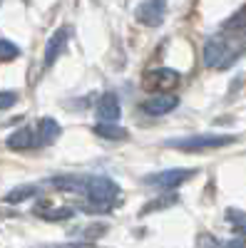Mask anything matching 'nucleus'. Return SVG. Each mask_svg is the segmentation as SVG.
<instances>
[{"instance_id": "6e6552de", "label": "nucleus", "mask_w": 246, "mask_h": 248, "mask_svg": "<svg viewBox=\"0 0 246 248\" xmlns=\"http://www.w3.org/2000/svg\"><path fill=\"white\" fill-rule=\"evenodd\" d=\"M179 105V97L177 94H154V97H147L145 102H142V112L145 114H152V117H162V114H167L172 109H177Z\"/></svg>"}, {"instance_id": "7ed1b4c3", "label": "nucleus", "mask_w": 246, "mask_h": 248, "mask_svg": "<svg viewBox=\"0 0 246 248\" xmlns=\"http://www.w3.org/2000/svg\"><path fill=\"white\" fill-rule=\"evenodd\" d=\"M239 137L236 134H192V137H174L167 139L164 147L169 149H181V152H207V149H219L234 144Z\"/></svg>"}, {"instance_id": "ddd939ff", "label": "nucleus", "mask_w": 246, "mask_h": 248, "mask_svg": "<svg viewBox=\"0 0 246 248\" xmlns=\"http://www.w3.org/2000/svg\"><path fill=\"white\" fill-rule=\"evenodd\" d=\"M50 186L60 191H70V194H85V176H75V174H65V176H52L48 181Z\"/></svg>"}, {"instance_id": "20e7f679", "label": "nucleus", "mask_w": 246, "mask_h": 248, "mask_svg": "<svg viewBox=\"0 0 246 248\" xmlns=\"http://www.w3.org/2000/svg\"><path fill=\"white\" fill-rule=\"evenodd\" d=\"M145 90L154 92V94H169V90H174L179 85V72L177 70H169V67H157V70H149L142 79Z\"/></svg>"}, {"instance_id": "f03ea898", "label": "nucleus", "mask_w": 246, "mask_h": 248, "mask_svg": "<svg viewBox=\"0 0 246 248\" xmlns=\"http://www.w3.org/2000/svg\"><path fill=\"white\" fill-rule=\"evenodd\" d=\"M85 199L95 206L97 211H110L122 201V191L110 176L87 174L85 176Z\"/></svg>"}, {"instance_id": "1a4fd4ad", "label": "nucleus", "mask_w": 246, "mask_h": 248, "mask_svg": "<svg viewBox=\"0 0 246 248\" xmlns=\"http://www.w3.org/2000/svg\"><path fill=\"white\" fill-rule=\"evenodd\" d=\"M95 112H97L99 124H115V122L119 119V114H122V107H119L117 94H115V92H105V94L97 99Z\"/></svg>"}, {"instance_id": "f257e3e1", "label": "nucleus", "mask_w": 246, "mask_h": 248, "mask_svg": "<svg viewBox=\"0 0 246 248\" xmlns=\"http://www.w3.org/2000/svg\"><path fill=\"white\" fill-rule=\"evenodd\" d=\"M241 52H246V40L234 45L229 35H212L207 40V45H204V65L209 70H227L231 67L234 62L241 57Z\"/></svg>"}, {"instance_id": "0eeeda50", "label": "nucleus", "mask_w": 246, "mask_h": 248, "mask_svg": "<svg viewBox=\"0 0 246 248\" xmlns=\"http://www.w3.org/2000/svg\"><path fill=\"white\" fill-rule=\"evenodd\" d=\"M167 15V3L164 0H145L137 5V23L147 28H159Z\"/></svg>"}, {"instance_id": "2eb2a0df", "label": "nucleus", "mask_w": 246, "mask_h": 248, "mask_svg": "<svg viewBox=\"0 0 246 248\" xmlns=\"http://www.w3.org/2000/svg\"><path fill=\"white\" fill-rule=\"evenodd\" d=\"M37 191H40L37 184H20V186H15V189H10V191L3 196V201H5V203H23V201L37 196Z\"/></svg>"}, {"instance_id": "6ab92c4d", "label": "nucleus", "mask_w": 246, "mask_h": 248, "mask_svg": "<svg viewBox=\"0 0 246 248\" xmlns=\"http://www.w3.org/2000/svg\"><path fill=\"white\" fill-rule=\"evenodd\" d=\"M20 57V47L15 43H10V40L0 37V62H13Z\"/></svg>"}, {"instance_id": "aec40b11", "label": "nucleus", "mask_w": 246, "mask_h": 248, "mask_svg": "<svg viewBox=\"0 0 246 248\" xmlns=\"http://www.w3.org/2000/svg\"><path fill=\"white\" fill-rule=\"evenodd\" d=\"M17 102V92L13 90H0V109H10Z\"/></svg>"}, {"instance_id": "4468645a", "label": "nucleus", "mask_w": 246, "mask_h": 248, "mask_svg": "<svg viewBox=\"0 0 246 248\" xmlns=\"http://www.w3.org/2000/svg\"><path fill=\"white\" fill-rule=\"evenodd\" d=\"M92 132L97 137H102V139H107V141H125V139H130V132L125 127H119V124H99L97 122L92 127Z\"/></svg>"}, {"instance_id": "f8f14e48", "label": "nucleus", "mask_w": 246, "mask_h": 248, "mask_svg": "<svg viewBox=\"0 0 246 248\" xmlns=\"http://www.w3.org/2000/svg\"><path fill=\"white\" fill-rule=\"evenodd\" d=\"M5 147L13 149V152L33 149V147H35V129H30V127H20V129H15V132L5 139Z\"/></svg>"}, {"instance_id": "5701e85b", "label": "nucleus", "mask_w": 246, "mask_h": 248, "mask_svg": "<svg viewBox=\"0 0 246 248\" xmlns=\"http://www.w3.org/2000/svg\"><path fill=\"white\" fill-rule=\"evenodd\" d=\"M236 236H246V221L241 226H236Z\"/></svg>"}, {"instance_id": "412c9836", "label": "nucleus", "mask_w": 246, "mask_h": 248, "mask_svg": "<svg viewBox=\"0 0 246 248\" xmlns=\"http://www.w3.org/2000/svg\"><path fill=\"white\" fill-rule=\"evenodd\" d=\"M105 231H107V226H105V223H95V226H87V229H85V231H80V233H82V236H87V238H99Z\"/></svg>"}, {"instance_id": "9d476101", "label": "nucleus", "mask_w": 246, "mask_h": 248, "mask_svg": "<svg viewBox=\"0 0 246 248\" xmlns=\"http://www.w3.org/2000/svg\"><path fill=\"white\" fill-rule=\"evenodd\" d=\"M60 134H63V127L52 117H43L37 122V129H35V147H48Z\"/></svg>"}, {"instance_id": "f3484780", "label": "nucleus", "mask_w": 246, "mask_h": 248, "mask_svg": "<svg viewBox=\"0 0 246 248\" xmlns=\"http://www.w3.org/2000/svg\"><path fill=\"white\" fill-rule=\"evenodd\" d=\"M197 248H244V241H219L212 233H199L197 236Z\"/></svg>"}, {"instance_id": "39448f33", "label": "nucleus", "mask_w": 246, "mask_h": 248, "mask_svg": "<svg viewBox=\"0 0 246 248\" xmlns=\"http://www.w3.org/2000/svg\"><path fill=\"white\" fill-rule=\"evenodd\" d=\"M70 37H72V28H70V25L57 28V30L48 37V43H45V55H43V65H45V67H52L55 62L63 57V52L67 50Z\"/></svg>"}, {"instance_id": "423d86ee", "label": "nucleus", "mask_w": 246, "mask_h": 248, "mask_svg": "<svg viewBox=\"0 0 246 248\" xmlns=\"http://www.w3.org/2000/svg\"><path fill=\"white\" fill-rule=\"evenodd\" d=\"M194 174H197V169H164V171L145 176V184L147 186H159V189H177V186H181L184 181H189Z\"/></svg>"}, {"instance_id": "9b49d317", "label": "nucleus", "mask_w": 246, "mask_h": 248, "mask_svg": "<svg viewBox=\"0 0 246 248\" xmlns=\"http://www.w3.org/2000/svg\"><path fill=\"white\" fill-rule=\"evenodd\" d=\"M35 216L43 218V221H67L75 216V211L70 206H52L50 201H40L35 206Z\"/></svg>"}, {"instance_id": "dca6fc26", "label": "nucleus", "mask_w": 246, "mask_h": 248, "mask_svg": "<svg viewBox=\"0 0 246 248\" xmlns=\"http://www.w3.org/2000/svg\"><path fill=\"white\" fill-rule=\"evenodd\" d=\"M221 30H224V35L234 32V35L244 37V35H246V5H244L241 10H236V13L227 20V23L221 25Z\"/></svg>"}, {"instance_id": "a211bd4d", "label": "nucleus", "mask_w": 246, "mask_h": 248, "mask_svg": "<svg viewBox=\"0 0 246 248\" xmlns=\"http://www.w3.org/2000/svg\"><path fill=\"white\" fill-rule=\"evenodd\" d=\"M177 201H179L177 194H167V196H162V199H154V201H149L147 206H142V209H139V216H147V214L159 211V209H169V206H174Z\"/></svg>"}, {"instance_id": "4be33fe9", "label": "nucleus", "mask_w": 246, "mask_h": 248, "mask_svg": "<svg viewBox=\"0 0 246 248\" xmlns=\"http://www.w3.org/2000/svg\"><path fill=\"white\" fill-rule=\"evenodd\" d=\"M40 248H92V246L82 243V241H67V243H50V246H40Z\"/></svg>"}]
</instances>
